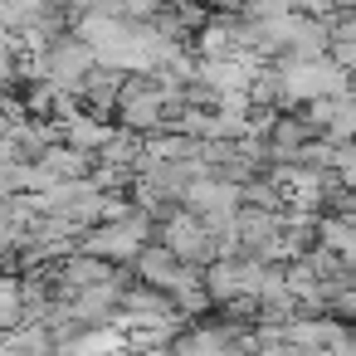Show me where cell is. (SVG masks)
<instances>
[{
	"instance_id": "cell-4",
	"label": "cell",
	"mask_w": 356,
	"mask_h": 356,
	"mask_svg": "<svg viewBox=\"0 0 356 356\" xmlns=\"http://www.w3.org/2000/svg\"><path fill=\"white\" fill-rule=\"evenodd\" d=\"M181 210L195 215L200 225H225L239 210V186L225 181V176H200V181H191L181 191Z\"/></svg>"
},
{
	"instance_id": "cell-8",
	"label": "cell",
	"mask_w": 356,
	"mask_h": 356,
	"mask_svg": "<svg viewBox=\"0 0 356 356\" xmlns=\"http://www.w3.org/2000/svg\"><path fill=\"white\" fill-rule=\"evenodd\" d=\"M40 166H44L49 181H88L93 176V156H83V152H74L64 142H54L49 152H40Z\"/></svg>"
},
{
	"instance_id": "cell-7",
	"label": "cell",
	"mask_w": 356,
	"mask_h": 356,
	"mask_svg": "<svg viewBox=\"0 0 356 356\" xmlns=\"http://www.w3.org/2000/svg\"><path fill=\"white\" fill-rule=\"evenodd\" d=\"M113 137V127L108 122H98V118H88L83 108L74 113V118H64L59 122V142L64 147H74V152H83V156H98V147Z\"/></svg>"
},
{
	"instance_id": "cell-1",
	"label": "cell",
	"mask_w": 356,
	"mask_h": 356,
	"mask_svg": "<svg viewBox=\"0 0 356 356\" xmlns=\"http://www.w3.org/2000/svg\"><path fill=\"white\" fill-rule=\"evenodd\" d=\"M152 234H156V220L152 215H142V210H132L127 220H118V225H93V229H83L79 239H74V254H88V259H103V264H132L147 244H152Z\"/></svg>"
},
{
	"instance_id": "cell-10",
	"label": "cell",
	"mask_w": 356,
	"mask_h": 356,
	"mask_svg": "<svg viewBox=\"0 0 356 356\" xmlns=\"http://www.w3.org/2000/svg\"><path fill=\"white\" fill-rule=\"evenodd\" d=\"M20 322H25V293H20V278L6 273L0 278V337L15 332Z\"/></svg>"
},
{
	"instance_id": "cell-6",
	"label": "cell",
	"mask_w": 356,
	"mask_h": 356,
	"mask_svg": "<svg viewBox=\"0 0 356 356\" xmlns=\"http://www.w3.org/2000/svg\"><path fill=\"white\" fill-rule=\"evenodd\" d=\"M171 356H234V327H181Z\"/></svg>"
},
{
	"instance_id": "cell-12",
	"label": "cell",
	"mask_w": 356,
	"mask_h": 356,
	"mask_svg": "<svg viewBox=\"0 0 356 356\" xmlns=\"http://www.w3.org/2000/svg\"><path fill=\"white\" fill-rule=\"evenodd\" d=\"M15 195V181H10V166H0V200Z\"/></svg>"
},
{
	"instance_id": "cell-5",
	"label": "cell",
	"mask_w": 356,
	"mask_h": 356,
	"mask_svg": "<svg viewBox=\"0 0 356 356\" xmlns=\"http://www.w3.org/2000/svg\"><path fill=\"white\" fill-rule=\"evenodd\" d=\"M132 268H137L142 288H152V293H161V298H171V293L181 288V278H186V273H195V268L176 264V259H171L161 244H147V249L132 259Z\"/></svg>"
},
{
	"instance_id": "cell-2",
	"label": "cell",
	"mask_w": 356,
	"mask_h": 356,
	"mask_svg": "<svg viewBox=\"0 0 356 356\" xmlns=\"http://www.w3.org/2000/svg\"><path fill=\"white\" fill-rule=\"evenodd\" d=\"M278 83H283V103H327V98H351V74H341L327 54L307 59V64H278Z\"/></svg>"
},
{
	"instance_id": "cell-3",
	"label": "cell",
	"mask_w": 356,
	"mask_h": 356,
	"mask_svg": "<svg viewBox=\"0 0 356 356\" xmlns=\"http://www.w3.org/2000/svg\"><path fill=\"white\" fill-rule=\"evenodd\" d=\"M161 249H166L176 264H186V268L215 264L210 229H205L195 215H186V210H166V215H161Z\"/></svg>"
},
{
	"instance_id": "cell-11",
	"label": "cell",
	"mask_w": 356,
	"mask_h": 356,
	"mask_svg": "<svg viewBox=\"0 0 356 356\" xmlns=\"http://www.w3.org/2000/svg\"><path fill=\"white\" fill-rule=\"evenodd\" d=\"M15 79H20V59H15V40H6L0 44V93H6Z\"/></svg>"
},
{
	"instance_id": "cell-9",
	"label": "cell",
	"mask_w": 356,
	"mask_h": 356,
	"mask_svg": "<svg viewBox=\"0 0 356 356\" xmlns=\"http://www.w3.org/2000/svg\"><path fill=\"white\" fill-rule=\"evenodd\" d=\"M317 249H327L332 259L351 264V249H356V229H351V220H337V215H317Z\"/></svg>"
}]
</instances>
